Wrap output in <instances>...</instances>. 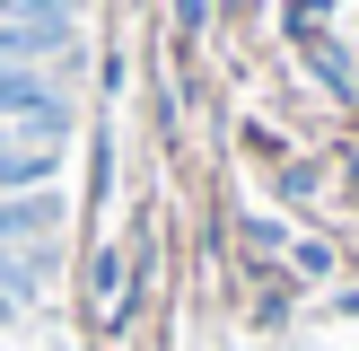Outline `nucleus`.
Listing matches in <instances>:
<instances>
[{
  "mask_svg": "<svg viewBox=\"0 0 359 351\" xmlns=\"http://www.w3.org/2000/svg\"><path fill=\"white\" fill-rule=\"evenodd\" d=\"M62 27H70L62 9H35V18H9V27H0V62H35V53H44V44H53Z\"/></svg>",
  "mask_w": 359,
  "mask_h": 351,
  "instance_id": "nucleus-1",
  "label": "nucleus"
},
{
  "mask_svg": "<svg viewBox=\"0 0 359 351\" xmlns=\"http://www.w3.org/2000/svg\"><path fill=\"white\" fill-rule=\"evenodd\" d=\"M0 114H27L35 123V114H62V105L44 97V79H0Z\"/></svg>",
  "mask_w": 359,
  "mask_h": 351,
  "instance_id": "nucleus-2",
  "label": "nucleus"
},
{
  "mask_svg": "<svg viewBox=\"0 0 359 351\" xmlns=\"http://www.w3.org/2000/svg\"><path fill=\"white\" fill-rule=\"evenodd\" d=\"M44 176V158H27V150H0V185H35Z\"/></svg>",
  "mask_w": 359,
  "mask_h": 351,
  "instance_id": "nucleus-3",
  "label": "nucleus"
},
{
  "mask_svg": "<svg viewBox=\"0 0 359 351\" xmlns=\"http://www.w3.org/2000/svg\"><path fill=\"white\" fill-rule=\"evenodd\" d=\"M0 325H9V298H0Z\"/></svg>",
  "mask_w": 359,
  "mask_h": 351,
  "instance_id": "nucleus-4",
  "label": "nucleus"
}]
</instances>
